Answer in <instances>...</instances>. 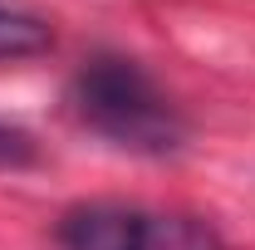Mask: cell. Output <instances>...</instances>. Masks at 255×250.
I'll return each instance as SVG.
<instances>
[{"label":"cell","instance_id":"obj_1","mask_svg":"<svg viewBox=\"0 0 255 250\" xmlns=\"http://www.w3.org/2000/svg\"><path fill=\"white\" fill-rule=\"evenodd\" d=\"M64 108L84 132L132 157H177L191 137L182 103L147 74V64L113 49L89 54L74 69Z\"/></svg>","mask_w":255,"mask_h":250},{"label":"cell","instance_id":"obj_2","mask_svg":"<svg viewBox=\"0 0 255 250\" xmlns=\"http://www.w3.org/2000/svg\"><path fill=\"white\" fill-rule=\"evenodd\" d=\"M59 250H231L206 216L137 201H74L54 221Z\"/></svg>","mask_w":255,"mask_h":250},{"label":"cell","instance_id":"obj_3","mask_svg":"<svg viewBox=\"0 0 255 250\" xmlns=\"http://www.w3.org/2000/svg\"><path fill=\"white\" fill-rule=\"evenodd\" d=\"M54 44V25L44 20V15H34L25 5H10V0H0V64L10 59H34V54H44Z\"/></svg>","mask_w":255,"mask_h":250},{"label":"cell","instance_id":"obj_4","mask_svg":"<svg viewBox=\"0 0 255 250\" xmlns=\"http://www.w3.org/2000/svg\"><path fill=\"white\" fill-rule=\"evenodd\" d=\"M39 162V147L25 127L0 123V172H20V167H34Z\"/></svg>","mask_w":255,"mask_h":250}]
</instances>
